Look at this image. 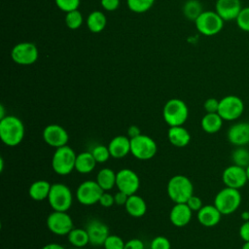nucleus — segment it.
Returning <instances> with one entry per match:
<instances>
[{
    "instance_id": "obj_1",
    "label": "nucleus",
    "mask_w": 249,
    "mask_h": 249,
    "mask_svg": "<svg viewBox=\"0 0 249 249\" xmlns=\"http://www.w3.org/2000/svg\"><path fill=\"white\" fill-rule=\"evenodd\" d=\"M24 131L22 121L14 115H7L0 120V139L6 146H18L23 140Z\"/></svg>"
},
{
    "instance_id": "obj_2",
    "label": "nucleus",
    "mask_w": 249,
    "mask_h": 249,
    "mask_svg": "<svg viewBox=\"0 0 249 249\" xmlns=\"http://www.w3.org/2000/svg\"><path fill=\"white\" fill-rule=\"evenodd\" d=\"M166 192L174 203H186L194 195V185L187 176L176 174L168 180Z\"/></svg>"
},
{
    "instance_id": "obj_3",
    "label": "nucleus",
    "mask_w": 249,
    "mask_h": 249,
    "mask_svg": "<svg viewBox=\"0 0 249 249\" xmlns=\"http://www.w3.org/2000/svg\"><path fill=\"white\" fill-rule=\"evenodd\" d=\"M241 199L242 197L239 190L225 186V188L216 194L213 204L222 215H231L238 209Z\"/></svg>"
},
{
    "instance_id": "obj_4",
    "label": "nucleus",
    "mask_w": 249,
    "mask_h": 249,
    "mask_svg": "<svg viewBox=\"0 0 249 249\" xmlns=\"http://www.w3.org/2000/svg\"><path fill=\"white\" fill-rule=\"evenodd\" d=\"M77 154L68 145L55 149L52 158L53 170L61 176L70 174L75 169Z\"/></svg>"
},
{
    "instance_id": "obj_5",
    "label": "nucleus",
    "mask_w": 249,
    "mask_h": 249,
    "mask_svg": "<svg viewBox=\"0 0 249 249\" xmlns=\"http://www.w3.org/2000/svg\"><path fill=\"white\" fill-rule=\"evenodd\" d=\"M162 117L169 126L183 125L189 117L188 106L179 98H171L163 106Z\"/></svg>"
},
{
    "instance_id": "obj_6",
    "label": "nucleus",
    "mask_w": 249,
    "mask_h": 249,
    "mask_svg": "<svg viewBox=\"0 0 249 249\" xmlns=\"http://www.w3.org/2000/svg\"><path fill=\"white\" fill-rule=\"evenodd\" d=\"M48 201L53 210L67 212L72 205L73 195L68 186L57 182L52 184Z\"/></svg>"
},
{
    "instance_id": "obj_7",
    "label": "nucleus",
    "mask_w": 249,
    "mask_h": 249,
    "mask_svg": "<svg viewBox=\"0 0 249 249\" xmlns=\"http://www.w3.org/2000/svg\"><path fill=\"white\" fill-rule=\"evenodd\" d=\"M224 19L215 11H203L195 20L196 30L204 36H214L224 27Z\"/></svg>"
},
{
    "instance_id": "obj_8",
    "label": "nucleus",
    "mask_w": 249,
    "mask_h": 249,
    "mask_svg": "<svg viewBox=\"0 0 249 249\" xmlns=\"http://www.w3.org/2000/svg\"><path fill=\"white\" fill-rule=\"evenodd\" d=\"M158 146L156 141L146 134L141 133L130 139V154L137 160H151L156 156Z\"/></svg>"
},
{
    "instance_id": "obj_9",
    "label": "nucleus",
    "mask_w": 249,
    "mask_h": 249,
    "mask_svg": "<svg viewBox=\"0 0 249 249\" xmlns=\"http://www.w3.org/2000/svg\"><path fill=\"white\" fill-rule=\"evenodd\" d=\"M243 112L244 102L237 95H226L219 101L218 114L224 121H235L241 117Z\"/></svg>"
},
{
    "instance_id": "obj_10",
    "label": "nucleus",
    "mask_w": 249,
    "mask_h": 249,
    "mask_svg": "<svg viewBox=\"0 0 249 249\" xmlns=\"http://www.w3.org/2000/svg\"><path fill=\"white\" fill-rule=\"evenodd\" d=\"M13 61L18 65H31L39 57V51L31 42H21L15 45L11 51Z\"/></svg>"
},
{
    "instance_id": "obj_11",
    "label": "nucleus",
    "mask_w": 249,
    "mask_h": 249,
    "mask_svg": "<svg viewBox=\"0 0 249 249\" xmlns=\"http://www.w3.org/2000/svg\"><path fill=\"white\" fill-rule=\"evenodd\" d=\"M103 190L93 180H86L82 182L76 190V198L83 205H93L99 202Z\"/></svg>"
},
{
    "instance_id": "obj_12",
    "label": "nucleus",
    "mask_w": 249,
    "mask_h": 249,
    "mask_svg": "<svg viewBox=\"0 0 249 249\" xmlns=\"http://www.w3.org/2000/svg\"><path fill=\"white\" fill-rule=\"evenodd\" d=\"M47 227L51 232L56 235H67L74 228L73 220L65 211H54L47 217Z\"/></svg>"
},
{
    "instance_id": "obj_13",
    "label": "nucleus",
    "mask_w": 249,
    "mask_h": 249,
    "mask_svg": "<svg viewBox=\"0 0 249 249\" xmlns=\"http://www.w3.org/2000/svg\"><path fill=\"white\" fill-rule=\"evenodd\" d=\"M116 187L118 191L124 192L127 196L137 193L140 187V179L135 171L129 168H123L117 172Z\"/></svg>"
},
{
    "instance_id": "obj_14",
    "label": "nucleus",
    "mask_w": 249,
    "mask_h": 249,
    "mask_svg": "<svg viewBox=\"0 0 249 249\" xmlns=\"http://www.w3.org/2000/svg\"><path fill=\"white\" fill-rule=\"evenodd\" d=\"M42 137L47 145L55 149L67 145L69 140V135L66 129L55 124L45 126L42 132Z\"/></svg>"
},
{
    "instance_id": "obj_15",
    "label": "nucleus",
    "mask_w": 249,
    "mask_h": 249,
    "mask_svg": "<svg viewBox=\"0 0 249 249\" xmlns=\"http://www.w3.org/2000/svg\"><path fill=\"white\" fill-rule=\"evenodd\" d=\"M222 181L226 187L241 189L248 182L246 168L233 163L227 166L222 173Z\"/></svg>"
},
{
    "instance_id": "obj_16",
    "label": "nucleus",
    "mask_w": 249,
    "mask_h": 249,
    "mask_svg": "<svg viewBox=\"0 0 249 249\" xmlns=\"http://www.w3.org/2000/svg\"><path fill=\"white\" fill-rule=\"evenodd\" d=\"M86 230L89 237V243L93 246L103 245L106 238L109 236L108 226L98 219H91L88 222Z\"/></svg>"
},
{
    "instance_id": "obj_17",
    "label": "nucleus",
    "mask_w": 249,
    "mask_h": 249,
    "mask_svg": "<svg viewBox=\"0 0 249 249\" xmlns=\"http://www.w3.org/2000/svg\"><path fill=\"white\" fill-rule=\"evenodd\" d=\"M228 141L235 147L249 144V123L237 122L232 124L227 131Z\"/></svg>"
},
{
    "instance_id": "obj_18",
    "label": "nucleus",
    "mask_w": 249,
    "mask_h": 249,
    "mask_svg": "<svg viewBox=\"0 0 249 249\" xmlns=\"http://www.w3.org/2000/svg\"><path fill=\"white\" fill-rule=\"evenodd\" d=\"M242 8L240 0H217L215 4V12L224 21L235 20Z\"/></svg>"
},
{
    "instance_id": "obj_19",
    "label": "nucleus",
    "mask_w": 249,
    "mask_h": 249,
    "mask_svg": "<svg viewBox=\"0 0 249 249\" xmlns=\"http://www.w3.org/2000/svg\"><path fill=\"white\" fill-rule=\"evenodd\" d=\"M193 211L187 203H175L169 213V220L175 227L182 228L187 226L192 219Z\"/></svg>"
},
{
    "instance_id": "obj_20",
    "label": "nucleus",
    "mask_w": 249,
    "mask_h": 249,
    "mask_svg": "<svg viewBox=\"0 0 249 249\" xmlns=\"http://www.w3.org/2000/svg\"><path fill=\"white\" fill-rule=\"evenodd\" d=\"M222 214L214 204L203 205L196 214L197 221L200 225L206 228H211L219 224Z\"/></svg>"
},
{
    "instance_id": "obj_21",
    "label": "nucleus",
    "mask_w": 249,
    "mask_h": 249,
    "mask_svg": "<svg viewBox=\"0 0 249 249\" xmlns=\"http://www.w3.org/2000/svg\"><path fill=\"white\" fill-rule=\"evenodd\" d=\"M109 152L114 159H123L130 153V138L124 135H117L108 144Z\"/></svg>"
},
{
    "instance_id": "obj_22",
    "label": "nucleus",
    "mask_w": 249,
    "mask_h": 249,
    "mask_svg": "<svg viewBox=\"0 0 249 249\" xmlns=\"http://www.w3.org/2000/svg\"><path fill=\"white\" fill-rule=\"evenodd\" d=\"M167 138L171 145L178 148H183L190 143L191 134L183 125L169 126L167 131Z\"/></svg>"
},
{
    "instance_id": "obj_23",
    "label": "nucleus",
    "mask_w": 249,
    "mask_h": 249,
    "mask_svg": "<svg viewBox=\"0 0 249 249\" xmlns=\"http://www.w3.org/2000/svg\"><path fill=\"white\" fill-rule=\"evenodd\" d=\"M127 214L134 218H140L145 215L147 211V204L144 198L136 194L130 195L124 204Z\"/></svg>"
},
{
    "instance_id": "obj_24",
    "label": "nucleus",
    "mask_w": 249,
    "mask_h": 249,
    "mask_svg": "<svg viewBox=\"0 0 249 249\" xmlns=\"http://www.w3.org/2000/svg\"><path fill=\"white\" fill-rule=\"evenodd\" d=\"M52 184L47 180H37L33 182L29 189L28 195L31 199L35 201H42L48 199Z\"/></svg>"
},
{
    "instance_id": "obj_25",
    "label": "nucleus",
    "mask_w": 249,
    "mask_h": 249,
    "mask_svg": "<svg viewBox=\"0 0 249 249\" xmlns=\"http://www.w3.org/2000/svg\"><path fill=\"white\" fill-rule=\"evenodd\" d=\"M96 160L93 158L91 152H82L77 155L75 162V170L82 174H88L91 172L95 165Z\"/></svg>"
},
{
    "instance_id": "obj_26",
    "label": "nucleus",
    "mask_w": 249,
    "mask_h": 249,
    "mask_svg": "<svg viewBox=\"0 0 249 249\" xmlns=\"http://www.w3.org/2000/svg\"><path fill=\"white\" fill-rule=\"evenodd\" d=\"M223 122L224 120L218 113H206L200 121V125L203 131L213 134L222 128Z\"/></svg>"
},
{
    "instance_id": "obj_27",
    "label": "nucleus",
    "mask_w": 249,
    "mask_h": 249,
    "mask_svg": "<svg viewBox=\"0 0 249 249\" xmlns=\"http://www.w3.org/2000/svg\"><path fill=\"white\" fill-rule=\"evenodd\" d=\"M116 177L117 173L113 169L104 167L98 171L95 181L103 191L108 192L116 186Z\"/></svg>"
},
{
    "instance_id": "obj_28",
    "label": "nucleus",
    "mask_w": 249,
    "mask_h": 249,
    "mask_svg": "<svg viewBox=\"0 0 249 249\" xmlns=\"http://www.w3.org/2000/svg\"><path fill=\"white\" fill-rule=\"evenodd\" d=\"M107 23L106 16L101 11H93L87 18V26L92 33H100Z\"/></svg>"
},
{
    "instance_id": "obj_29",
    "label": "nucleus",
    "mask_w": 249,
    "mask_h": 249,
    "mask_svg": "<svg viewBox=\"0 0 249 249\" xmlns=\"http://www.w3.org/2000/svg\"><path fill=\"white\" fill-rule=\"evenodd\" d=\"M67 239L73 247L85 248L89 243V237L86 229L73 228L67 234Z\"/></svg>"
},
{
    "instance_id": "obj_30",
    "label": "nucleus",
    "mask_w": 249,
    "mask_h": 249,
    "mask_svg": "<svg viewBox=\"0 0 249 249\" xmlns=\"http://www.w3.org/2000/svg\"><path fill=\"white\" fill-rule=\"evenodd\" d=\"M202 12V6L197 0H188L183 6V14L190 20L195 21Z\"/></svg>"
},
{
    "instance_id": "obj_31",
    "label": "nucleus",
    "mask_w": 249,
    "mask_h": 249,
    "mask_svg": "<svg viewBox=\"0 0 249 249\" xmlns=\"http://www.w3.org/2000/svg\"><path fill=\"white\" fill-rule=\"evenodd\" d=\"M231 160L233 164L246 168L249 165V149L245 146L236 147L231 153Z\"/></svg>"
},
{
    "instance_id": "obj_32",
    "label": "nucleus",
    "mask_w": 249,
    "mask_h": 249,
    "mask_svg": "<svg viewBox=\"0 0 249 249\" xmlns=\"http://www.w3.org/2000/svg\"><path fill=\"white\" fill-rule=\"evenodd\" d=\"M156 0H126L127 8L136 14H142L149 11Z\"/></svg>"
},
{
    "instance_id": "obj_33",
    "label": "nucleus",
    "mask_w": 249,
    "mask_h": 249,
    "mask_svg": "<svg viewBox=\"0 0 249 249\" xmlns=\"http://www.w3.org/2000/svg\"><path fill=\"white\" fill-rule=\"evenodd\" d=\"M84 18L83 15L79 10H74L69 13H66L65 16V24L70 29H78L83 24Z\"/></svg>"
},
{
    "instance_id": "obj_34",
    "label": "nucleus",
    "mask_w": 249,
    "mask_h": 249,
    "mask_svg": "<svg viewBox=\"0 0 249 249\" xmlns=\"http://www.w3.org/2000/svg\"><path fill=\"white\" fill-rule=\"evenodd\" d=\"M90 152L97 163H104L108 161V160L111 157L108 146L101 145V144L94 146Z\"/></svg>"
},
{
    "instance_id": "obj_35",
    "label": "nucleus",
    "mask_w": 249,
    "mask_h": 249,
    "mask_svg": "<svg viewBox=\"0 0 249 249\" xmlns=\"http://www.w3.org/2000/svg\"><path fill=\"white\" fill-rule=\"evenodd\" d=\"M236 25L242 31L249 32V6L243 7L235 19Z\"/></svg>"
},
{
    "instance_id": "obj_36",
    "label": "nucleus",
    "mask_w": 249,
    "mask_h": 249,
    "mask_svg": "<svg viewBox=\"0 0 249 249\" xmlns=\"http://www.w3.org/2000/svg\"><path fill=\"white\" fill-rule=\"evenodd\" d=\"M125 242L117 234H109L103 243L104 249H124Z\"/></svg>"
},
{
    "instance_id": "obj_37",
    "label": "nucleus",
    "mask_w": 249,
    "mask_h": 249,
    "mask_svg": "<svg viewBox=\"0 0 249 249\" xmlns=\"http://www.w3.org/2000/svg\"><path fill=\"white\" fill-rule=\"evenodd\" d=\"M56 7L65 13H69L74 10H78L81 0H54Z\"/></svg>"
},
{
    "instance_id": "obj_38",
    "label": "nucleus",
    "mask_w": 249,
    "mask_h": 249,
    "mask_svg": "<svg viewBox=\"0 0 249 249\" xmlns=\"http://www.w3.org/2000/svg\"><path fill=\"white\" fill-rule=\"evenodd\" d=\"M150 249H171V243L167 237L158 235L152 239Z\"/></svg>"
},
{
    "instance_id": "obj_39",
    "label": "nucleus",
    "mask_w": 249,
    "mask_h": 249,
    "mask_svg": "<svg viewBox=\"0 0 249 249\" xmlns=\"http://www.w3.org/2000/svg\"><path fill=\"white\" fill-rule=\"evenodd\" d=\"M219 101L217 98L210 97L207 98L203 103V108L206 113H218L219 109Z\"/></svg>"
},
{
    "instance_id": "obj_40",
    "label": "nucleus",
    "mask_w": 249,
    "mask_h": 249,
    "mask_svg": "<svg viewBox=\"0 0 249 249\" xmlns=\"http://www.w3.org/2000/svg\"><path fill=\"white\" fill-rule=\"evenodd\" d=\"M101 206L105 207V208H108V207H111L115 204V199H114V196L109 194L108 192H103V194L101 195L100 196V199H99V202H98Z\"/></svg>"
},
{
    "instance_id": "obj_41",
    "label": "nucleus",
    "mask_w": 249,
    "mask_h": 249,
    "mask_svg": "<svg viewBox=\"0 0 249 249\" xmlns=\"http://www.w3.org/2000/svg\"><path fill=\"white\" fill-rule=\"evenodd\" d=\"M188 204V206L191 208L192 211H198L202 206H203V203H202V200L199 196H195L193 195L186 202Z\"/></svg>"
},
{
    "instance_id": "obj_42",
    "label": "nucleus",
    "mask_w": 249,
    "mask_h": 249,
    "mask_svg": "<svg viewBox=\"0 0 249 249\" xmlns=\"http://www.w3.org/2000/svg\"><path fill=\"white\" fill-rule=\"evenodd\" d=\"M102 8L108 12L116 11L120 6V0H100Z\"/></svg>"
},
{
    "instance_id": "obj_43",
    "label": "nucleus",
    "mask_w": 249,
    "mask_h": 249,
    "mask_svg": "<svg viewBox=\"0 0 249 249\" xmlns=\"http://www.w3.org/2000/svg\"><path fill=\"white\" fill-rule=\"evenodd\" d=\"M124 249H145V245L141 239L131 238L125 242Z\"/></svg>"
},
{
    "instance_id": "obj_44",
    "label": "nucleus",
    "mask_w": 249,
    "mask_h": 249,
    "mask_svg": "<svg viewBox=\"0 0 249 249\" xmlns=\"http://www.w3.org/2000/svg\"><path fill=\"white\" fill-rule=\"evenodd\" d=\"M238 233H239L240 238L244 242L249 241V221H243V223L239 227Z\"/></svg>"
},
{
    "instance_id": "obj_45",
    "label": "nucleus",
    "mask_w": 249,
    "mask_h": 249,
    "mask_svg": "<svg viewBox=\"0 0 249 249\" xmlns=\"http://www.w3.org/2000/svg\"><path fill=\"white\" fill-rule=\"evenodd\" d=\"M128 196L126 194H124V192L118 191L115 195H114V199H115V204L119 205V206H124L126 200H127Z\"/></svg>"
},
{
    "instance_id": "obj_46",
    "label": "nucleus",
    "mask_w": 249,
    "mask_h": 249,
    "mask_svg": "<svg viewBox=\"0 0 249 249\" xmlns=\"http://www.w3.org/2000/svg\"><path fill=\"white\" fill-rule=\"evenodd\" d=\"M141 134V131H140V128L139 126L135 125V124H132L130 125L128 128H127V136L131 139V138H134L138 135Z\"/></svg>"
},
{
    "instance_id": "obj_47",
    "label": "nucleus",
    "mask_w": 249,
    "mask_h": 249,
    "mask_svg": "<svg viewBox=\"0 0 249 249\" xmlns=\"http://www.w3.org/2000/svg\"><path fill=\"white\" fill-rule=\"evenodd\" d=\"M42 249H65V248L61 244H59V243L52 242V243H48V244L44 245L42 247Z\"/></svg>"
},
{
    "instance_id": "obj_48",
    "label": "nucleus",
    "mask_w": 249,
    "mask_h": 249,
    "mask_svg": "<svg viewBox=\"0 0 249 249\" xmlns=\"http://www.w3.org/2000/svg\"><path fill=\"white\" fill-rule=\"evenodd\" d=\"M241 219L243 221H249V210L248 211H243L241 213Z\"/></svg>"
},
{
    "instance_id": "obj_49",
    "label": "nucleus",
    "mask_w": 249,
    "mask_h": 249,
    "mask_svg": "<svg viewBox=\"0 0 249 249\" xmlns=\"http://www.w3.org/2000/svg\"><path fill=\"white\" fill-rule=\"evenodd\" d=\"M7 115H5V108H4V106L1 104L0 105V120L1 119H3L4 117H6Z\"/></svg>"
},
{
    "instance_id": "obj_50",
    "label": "nucleus",
    "mask_w": 249,
    "mask_h": 249,
    "mask_svg": "<svg viewBox=\"0 0 249 249\" xmlns=\"http://www.w3.org/2000/svg\"><path fill=\"white\" fill-rule=\"evenodd\" d=\"M3 169H4V160H3V158H1L0 159V171L2 172Z\"/></svg>"
},
{
    "instance_id": "obj_51",
    "label": "nucleus",
    "mask_w": 249,
    "mask_h": 249,
    "mask_svg": "<svg viewBox=\"0 0 249 249\" xmlns=\"http://www.w3.org/2000/svg\"><path fill=\"white\" fill-rule=\"evenodd\" d=\"M241 249H249V241L244 242L243 245L241 246Z\"/></svg>"
},
{
    "instance_id": "obj_52",
    "label": "nucleus",
    "mask_w": 249,
    "mask_h": 249,
    "mask_svg": "<svg viewBox=\"0 0 249 249\" xmlns=\"http://www.w3.org/2000/svg\"><path fill=\"white\" fill-rule=\"evenodd\" d=\"M246 173H247V178H248V182H249V165L246 167Z\"/></svg>"
},
{
    "instance_id": "obj_53",
    "label": "nucleus",
    "mask_w": 249,
    "mask_h": 249,
    "mask_svg": "<svg viewBox=\"0 0 249 249\" xmlns=\"http://www.w3.org/2000/svg\"><path fill=\"white\" fill-rule=\"evenodd\" d=\"M73 249H84V248H80V247H74Z\"/></svg>"
},
{
    "instance_id": "obj_54",
    "label": "nucleus",
    "mask_w": 249,
    "mask_h": 249,
    "mask_svg": "<svg viewBox=\"0 0 249 249\" xmlns=\"http://www.w3.org/2000/svg\"><path fill=\"white\" fill-rule=\"evenodd\" d=\"M248 123H249V119H248Z\"/></svg>"
}]
</instances>
